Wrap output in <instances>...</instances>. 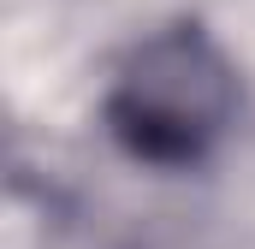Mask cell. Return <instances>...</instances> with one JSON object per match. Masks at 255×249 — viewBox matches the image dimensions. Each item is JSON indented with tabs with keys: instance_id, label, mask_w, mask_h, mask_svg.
Returning <instances> with one entry per match:
<instances>
[{
	"instance_id": "obj_1",
	"label": "cell",
	"mask_w": 255,
	"mask_h": 249,
	"mask_svg": "<svg viewBox=\"0 0 255 249\" xmlns=\"http://www.w3.org/2000/svg\"><path fill=\"white\" fill-rule=\"evenodd\" d=\"M238 119V71L202 24L136 42L107 89V130L142 166H196Z\"/></svg>"
}]
</instances>
